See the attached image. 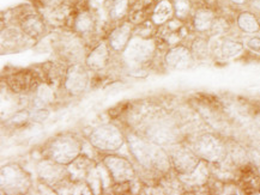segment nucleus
<instances>
[{
    "label": "nucleus",
    "instance_id": "nucleus-1",
    "mask_svg": "<svg viewBox=\"0 0 260 195\" xmlns=\"http://www.w3.org/2000/svg\"><path fill=\"white\" fill-rule=\"evenodd\" d=\"M129 150L137 162L146 169L167 171L171 168V161L166 152L156 143H150L137 135H128Z\"/></svg>",
    "mask_w": 260,
    "mask_h": 195
},
{
    "label": "nucleus",
    "instance_id": "nucleus-2",
    "mask_svg": "<svg viewBox=\"0 0 260 195\" xmlns=\"http://www.w3.org/2000/svg\"><path fill=\"white\" fill-rule=\"evenodd\" d=\"M81 153V145L72 135H60L49 145V157L52 161L65 165L72 163Z\"/></svg>",
    "mask_w": 260,
    "mask_h": 195
},
{
    "label": "nucleus",
    "instance_id": "nucleus-3",
    "mask_svg": "<svg viewBox=\"0 0 260 195\" xmlns=\"http://www.w3.org/2000/svg\"><path fill=\"white\" fill-rule=\"evenodd\" d=\"M90 144L92 146L105 151H114L121 147L124 144L121 132L113 125H103L92 131L89 138Z\"/></svg>",
    "mask_w": 260,
    "mask_h": 195
},
{
    "label": "nucleus",
    "instance_id": "nucleus-4",
    "mask_svg": "<svg viewBox=\"0 0 260 195\" xmlns=\"http://www.w3.org/2000/svg\"><path fill=\"white\" fill-rule=\"evenodd\" d=\"M194 148L199 157L212 163L222 162L226 156L225 145L212 134L202 135L197 140Z\"/></svg>",
    "mask_w": 260,
    "mask_h": 195
},
{
    "label": "nucleus",
    "instance_id": "nucleus-5",
    "mask_svg": "<svg viewBox=\"0 0 260 195\" xmlns=\"http://www.w3.org/2000/svg\"><path fill=\"white\" fill-rule=\"evenodd\" d=\"M29 184L28 176L18 165H6L2 169V188L8 193H23Z\"/></svg>",
    "mask_w": 260,
    "mask_h": 195
},
{
    "label": "nucleus",
    "instance_id": "nucleus-6",
    "mask_svg": "<svg viewBox=\"0 0 260 195\" xmlns=\"http://www.w3.org/2000/svg\"><path fill=\"white\" fill-rule=\"evenodd\" d=\"M154 42L142 37H133L125 51V58L129 64H143L154 53Z\"/></svg>",
    "mask_w": 260,
    "mask_h": 195
},
{
    "label": "nucleus",
    "instance_id": "nucleus-7",
    "mask_svg": "<svg viewBox=\"0 0 260 195\" xmlns=\"http://www.w3.org/2000/svg\"><path fill=\"white\" fill-rule=\"evenodd\" d=\"M105 165L111 173L113 180L118 183H124L135 177V170L128 161L116 156L105 158Z\"/></svg>",
    "mask_w": 260,
    "mask_h": 195
},
{
    "label": "nucleus",
    "instance_id": "nucleus-8",
    "mask_svg": "<svg viewBox=\"0 0 260 195\" xmlns=\"http://www.w3.org/2000/svg\"><path fill=\"white\" fill-rule=\"evenodd\" d=\"M198 154L186 147H180L172 154V163L180 175L192 173L199 164Z\"/></svg>",
    "mask_w": 260,
    "mask_h": 195
},
{
    "label": "nucleus",
    "instance_id": "nucleus-9",
    "mask_svg": "<svg viewBox=\"0 0 260 195\" xmlns=\"http://www.w3.org/2000/svg\"><path fill=\"white\" fill-rule=\"evenodd\" d=\"M89 77L86 71L81 66L75 65L69 68L68 74H66L65 88L70 94L79 95L85 90L88 87Z\"/></svg>",
    "mask_w": 260,
    "mask_h": 195
},
{
    "label": "nucleus",
    "instance_id": "nucleus-10",
    "mask_svg": "<svg viewBox=\"0 0 260 195\" xmlns=\"http://www.w3.org/2000/svg\"><path fill=\"white\" fill-rule=\"evenodd\" d=\"M166 62L173 69L188 68L193 64L192 53L188 48L182 47V46L172 48L171 51L167 53Z\"/></svg>",
    "mask_w": 260,
    "mask_h": 195
},
{
    "label": "nucleus",
    "instance_id": "nucleus-11",
    "mask_svg": "<svg viewBox=\"0 0 260 195\" xmlns=\"http://www.w3.org/2000/svg\"><path fill=\"white\" fill-rule=\"evenodd\" d=\"M62 164L54 161H46L40 164L39 175L46 183H58L65 176V170L61 168Z\"/></svg>",
    "mask_w": 260,
    "mask_h": 195
},
{
    "label": "nucleus",
    "instance_id": "nucleus-12",
    "mask_svg": "<svg viewBox=\"0 0 260 195\" xmlns=\"http://www.w3.org/2000/svg\"><path fill=\"white\" fill-rule=\"evenodd\" d=\"M209 177V168L205 162H199L197 168L192 173L180 175V181L191 184V186H201L204 184Z\"/></svg>",
    "mask_w": 260,
    "mask_h": 195
},
{
    "label": "nucleus",
    "instance_id": "nucleus-13",
    "mask_svg": "<svg viewBox=\"0 0 260 195\" xmlns=\"http://www.w3.org/2000/svg\"><path fill=\"white\" fill-rule=\"evenodd\" d=\"M131 31L132 28L129 23H124V24L118 26V28L112 32L111 37H109V41H111V46L113 49L120 51V49L125 48L126 45L129 42Z\"/></svg>",
    "mask_w": 260,
    "mask_h": 195
},
{
    "label": "nucleus",
    "instance_id": "nucleus-14",
    "mask_svg": "<svg viewBox=\"0 0 260 195\" xmlns=\"http://www.w3.org/2000/svg\"><path fill=\"white\" fill-rule=\"evenodd\" d=\"M22 29L30 37H39L45 31V23L39 16L29 15L22 21Z\"/></svg>",
    "mask_w": 260,
    "mask_h": 195
},
{
    "label": "nucleus",
    "instance_id": "nucleus-15",
    "mask_svg": "<svg viewBox=\"0 0 260 195\" xmlns=\"http://www.w3.org/2000/svg\"><path fill=\"white\" fill-rule=\"evenodd\" d=\"M108 61V49L105 44L99 45L86 59V65L92 69H101Z\"/></svg>",
    "mask_w": 260,
    "mask_h": 195
},
{
    "label": "nucleus",
    "instance_id": "nucleus-16",
    "mask_svg": "<svg viewBox=\"0 0 260 195\" xmlns=\"http://www.w3.org/2000/svg\"><path fill=\"white\" fill-rule=\"evenodd\" d=\"M215 19V15L210 9H199L194 13L193 17V25H194L197 31H208L211 29V25Z\"/></svg>",
    "mask_w": 260,
    "mask_h": 195
},
{
    "label": "nucleus",
    "instance_id": "nucleus-17",
    "mask_svg": "<svg viewBox=\"0 0 260 195\" xmlns=\"http://www.w3.org/2000/svg\"><path fill=\"white\" fill-rule=\"evenodd\" d=\"M173 15H174V6L172 3L169 0H162L156 5L154 13H152V21L157 25L165 24L167 21L172 18Z\"/></svg>",
    "mask_w": 260,
    "mask_h": 195
},
{
    "label": "nucleus",
    "instance_id": "nucleus-18",
    "mask_svg": "<svg viewBox=\"0 0 260 195\" xmlns=\"http://www.w3.org/2000/svg\"><path fill=\"white\" fill-rule=\"evenodd\" d=\"M238 25L240 30L247 34H255L260 30V24L258 18L252 12L245 11L238 16Z\"/></svg>",
    "mask_w": 260,
    "mask_h": 195
},
{
    "label": "nucleus",
    "instance_id": "nucleus-19",
    "mask_svg": "<svg viewBox=\"0 0 260 195\" xmlns=\"http://www.w3.org/2000/svg\"><path fill=\"white\" fill-rule=\"evenodd\" d=\"M54 98V94H53L52 89L46 84H41L36 90L34 104L36 109H43L45 105L51 103Z\"/></svg>",
    "mask_w": 260,
    "mask_h": 195
},
{
    "label": "nucleus",
    "instance_id": "nucleus-20",
    "mask_svg": "<svg viewBox=\"0 0 260 195\" xmlns=\"http://www.w3.org/2000/svg\"><path fill=\"white\" fill-rule=\"evenodd\" d=\"M243 46L240 42L232 41V40H225L221 46V53L223 58H234L242 52Z\"/></svg>",
    "mask_w": 260,
    "mask_h": 195
},
{
    "label": "nucleus",
    "instance_id": "nucleus-21",
    "mask_svg": "<svg viewBox=\"0 0 260 195\" xmlns=\"http://www.w3.org/2000/svg\"><path fill=\"white\" fill-rule=\"evenodd\" d=\"M92 24H94V21H92L91 15L89 12H81L76 17L75 28L79 32H88L92 28Z\"/></svg>",
    "mask_w": 260,
    "mask_h": 195
},
{
    "label": "nucleus",
    "instance_id": "nucleus-22",
    "mask_svg": "<svg viewBox=\"0 0 260 195\" xmlns=\"http://www.w3.org/2000/svg\"><path fill=\"white\" fill-rule=\"evenodd\" d=\"M173 6H174V13L176 18L180 19V21L187 18L189 13H191L192 4L189 0H174Z\"/></svg>",
    "mask_w": 260,
    "mask_h": 195
},
{
    "label": "nucleus",
    "instance_id": "nucleus-23",
    "mask_svg": "<svg viewBox=\"0 0 260 195\" xmlns=\"http://www.w3.org/2000/svg\"><path fill=\"white\" fill-rule=\"evenodd\" d=\"M128 0H112L111 4V17L113 19H120L124 17V15L127 11Z\"/></svg>",
    "mask_w": 260,
    "mask_h": 195
},
{
    "label": "nucleus",
    "instance_id": "nucleus-24",
    "mask_svg": "<svg viewBox=\"0 0 260 195\" xmlns=\"http://www.w3.org/2000/svg\"><path fill=\"white\" fill-rule=\"evenodd\" d=\"M70 173L72 175V178H76V180H82L83 176H85L86 174H89L90 171L88 169V163L84 161H78L76 158L73 164L70 167Z\"/></svg>",
    "mask_w": 260,
    "mask_h": 195
},
{
    "label": "nucleus",
    "instance_id": "nucleus-25",
    "mask_svg": "<svg viewBox=\"0 0 260 195\" xmlns=\"http://www.w3.org/2000/svg\"><path fill=\"white\" fill-rule=\"evenodd\" d=\"M192 52L197 58L208 57L209 45L204 38H197L192 45Z\"/></svg>",
    "mask_w": 260,
    "mask_h": 195
},
{
    "label": "nucleus",
    "instance_id": "nucleus-26",
    "mask_svg": "<svg viewBox=\"0 0 260 195\" xmlns=\"http://www.w3.org/2000/svg\"><path fill=\"white\" fill-rule=\"evenodd\" d=\"M210 30L212 35H223L229 30V24L224 18H215Z\"/></svg>",
    "mask_w": 260,
    "mask_h": 195
},
{
    "label": "nucleus",
    "instance_id": "nucleus-27",
    "mask_svg": "<svg viewBox=\"0 0 260 195\" xmlns=\"http://www.w3.org/2000/svg\"><path fill=\"white\" fill-rule=\"evenodd\" d=\"M246 45H247V47L251 49V51L255 53H260V37H256V36L251 37Z\"/></svg>",
    "mask_w": 260,
    "mask_h": 195
},
{
    "label": "nucleus",
    "instance_id": "nucleus-28",
    "mask_svg": "<svg viewBox=\"0 0 260 195\" xmlns=\"http://www.w3.org/2000/svg\"><path fill=\"white\" fill-rule=\"evenodd\" d=\"M47 116H48V111H43L42 109H38V111L31 115L32 120H34L35 122L45 121L46 119H47Z\"/></svg>",
    "mask_w": 260,
    "mask_h": 195
},
{
    "label": "nucleus",
    "instance_id": "nucleus-29",
    "mask_svg": "<svg viewBox=\"0 0 260 195\" xmlns=\"http://www.w3.org/2000/svg\"><path fill=\"white\" fill-rule=\"evenodd\" d=\"M252 6L260 11V0H251Z\"/></svg>",
    "mask_w": 260,
    "mask_h": 195
},
{
    "label": "nucleus",
    "instance_id": "nucleus-30",
    "mask_svg": "<svg viewBox=\"0 0 260 195\" xmlns=\"http://www.w3.org/2000/svg\"><path fill=\"white\" fill-rule=\"evenodd\" d=\"M231 2H233L234 4H238V5H243L246 3V0H231Z\"/></svg>",
    "mask_w": 260,
    "mask_h": 195
},
{
    "label": "nucleus",
    "instance_id": "nucleus-31",
    "mask_svg": "<svg viewBox=\"0 0 260 195\" xmlns=\"http://www.w3.org/2000/svg\"><path fill=\"white\" fill-rule=\"evenodd\" d=\"M256 125H258V127H259V130H260V119L258 120V124H256Z\"/></svg>",
    "mask_w": 260,
    "mask_h": 195
}]
</instances>
